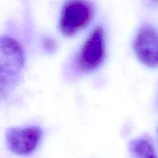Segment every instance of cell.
Returning <instances> with one entry per match:
<instances>
[{"label":"cell","instance_id":"obj_1","mask_svg":"<svg viewBox=\"0 0 158 158\" xmlns=\"http://www.w3.org/2000/svg\"><path fill=\"white\" fill-rule=\"evenodd\" d=\"M25 65L23 47L14 38L0 36V98L13 91Z\"/></svg>","mask_w":158,"mask_h":158},{"label":"cell","instance_id":"obj_2","mask_svg":"<svg viewBox=\"0 0 158 158\" xmlns=\"http://www.w3.org/2000/svg\"><path fill=\"white\" fill-rule=\"evenodd\" d=\"M106 57V36L103 27L90 32L74 56L73 67L77 74H89L98 70Z\"/></svg>","mask_w":158,"mask_h":158},{"label":"cell","instance_id":"obj_3","mask_svg":"<svg viewBox=\"0 0 158 158\" xmlns=\"http://www.w3.org/2000/svg\"><path fill=\"white\" fill-rule=\"evenodd\" d=\"M92 18V9L84 0H70L60 12L58 28L65 36L77 34L89 26Z\"/></svg>","mask_w":158,"mask_h":158},{"label":"cell","instance_id":"obj_4","mask_svg":"<svg viewBox=\"0 0 158 158\" xmlns=\"http://www.w3.org/2000/svg\"><path fill=\"white\" fill-rule=\"evenodd\" d=\"M133 51L138 60L148 68L158 67V31L151 26L141 27L133 40Z\"/></svg>","mask_w":158,"mask_h":158},{"label":"cell","instance_id":"obj_5","mask_svg":"<svg viewBox=\"0 0 158 158\" xmlns=\"http://www.w3.org/2000/svg\"><path fill=\"white\" fill-rule=\"evenodd\" d=\"M43 136L41 128L36 126L10 128L6 131V139L8 148L13 153L25 156L34 151Z\"/></svg>","mask_w":158,"mask_h":158},{"label":"cell","instance_id":"obj_6","mask_svg":"<svg viewBox=\"0 0 158 158\" xmlns=\"http://www.w3.org/2000/svg\"><path fill=\"white\" fill-rule=\"evenodd\" d=\"M129 151L131 158H157L151 142L146 138H136L130 141Z\"/></svg>","mask_w":158,"mask_h":158},{"label":"cell","instance_id":"obj_7","mask_svg":"<svg viewBox=\"0 0 158 158\" xmlns=\"http://www.w3.org/2000/svg\"><path fill=\"white\" fill-rule=\"evenodd\" d=\"M153 1H154L155 2H158V0H153Z\"/></svg>","mask_w":158,"mask_h":158}]
</instances>
